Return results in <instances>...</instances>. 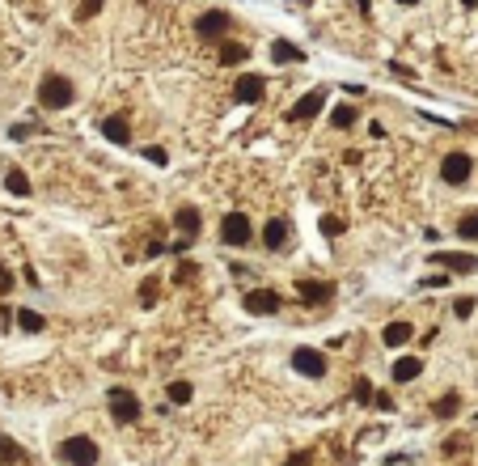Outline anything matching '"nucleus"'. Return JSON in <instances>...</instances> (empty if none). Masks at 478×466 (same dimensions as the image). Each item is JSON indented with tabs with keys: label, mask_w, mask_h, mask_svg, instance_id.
<instances>
[{
	"label": "nucleus",
	"mask_w": 478,
	"mask_h": 466,
	"mask_svg": "<svg viewBox=\"0 0 478 466\" xmlns=\"http://www.w3.org/2000/svg\"><path fill=\"white\" fill-rule=\"evenodd\" d=\"M38 106H47V110H64V106H72V81L59 76V72H47L42 85H38Z\"/></svg>",
	"instance_id": "obj_1"
},
{
	"label": "nucleus",
	"mask_w": 478,
	"mask_h": 466,
	"mask_svg": "<svg viewBox=\"0 0 478 466\" xmlns=\"http://www.w3.org/2000/svg\"><path fill=\"white\" fill-rule=\"evenodd\" d=\"M106 403H110V416H114L119 424H131V420H140V399H136L131 390L114 386V390L106 395Z\"/></svg>",
	"instance_id": "obj_2"
},
{
	"label": "nucleus",
	"mask_w": 478,
	"mask_h": 466,
	"mask_svg": "<svg viewBox=\"0 0 478 466\" xmlns=\"http://www.w3.org/2000/svg\"><path fill=\"white\" fill-rule=\"evenodd\" d=\"M59 458L68 466H93L97 462V445H93L89 437H68V441L59 445Z\"/></svg>",
	"instance_id": "obj_3"
},
{
	"label": "nucleus",
	"mask_w": 478,
	"mask_h": 466,
	"mask_svg": "<svg viewBox=\"0 0 478 466\" xmlns=\"http://www.w3.org/2000/svg\"><path fill=\"white\" fill-rule=\"evenodd\" d=\"M220 242H225V246H246V242H250V221H246L241 212H229V216L220 221Z\"/></svg>",
	"instance_id": "obj_4"
},
{
	"label": "nucleus",
	"mask_w": 478,
	"mask_h": 466,
	"mask_svg": "<svg viewBox=\"0 0 478 466\" xmlns=\"http://www.w3.org/2000/svg\"><path fill=\"white\" fill-rule=\"evenodd\" d=\"M470 170H474L470 153H449V157L441 161V174H445V182H453V187H462V182L470 178Z\"/></svg>",
	"instance_id": "obj_5"
},
{
	"label": "nucleus",
	"mask_w": 478,
	"mask_h": 466,
	"mask_svg": "<svg viewBox=\"0 0 478 466\" xmlns=\"http://www.w3.org/2000/svg\"><path fill=\"white\" fill-rule=\"evenodd\" d=\"M246 310L250 314H275V310H284V297L275 293V289H254V293H246Z\"/></svg>",
	"instance_id": "obj_6"
},
{
	"label": "nucleus",
	"mask_w": 478,
	"mask_h": 466,
	"mask_svg": "<svg viewBox=\"0 0 478 466\" xmlns=\"http://www.w3.org/2000/svg\"><path fill=\"white\" fill-rule=\"evenodd\" d=\"M292 369L305 373V378H326V356L313 352V348H297L292 352Z\"/></svg>",
	"instance_id": "obj_7"
},
{
	"label": "nucleus",
	"mask_w": 478,
	"mask_h": 466,
	"mask_svg": "<svg viewBox=\"0 0 478 466\" xmlns=\"http://www.w3.org/2000/svg\"><path fill=\"white\" fill-rule=\"evenodd\" d=\"M263 93H267V81H263L258 72H241V81H237V102H241V106H254V102H263Z\"/></svg>",
	"instance_id": "obj_8"
},
{
	"label": "nucleus",
	"mask_w": 478,
	"mask_h": 466,
	"mask_svg": "<svg viewBox=\"0 0 478 466\" xmlns=\"http://www.w3.org/2000/svg\"><path fill=\"white\" fill-rule=\"evenodd\" d=\"M432 263L445 267V272H478V259L462 255V250H441V255H432Z\"/></svg>",
	"instance_id": "obj_9"
},
{
	"label": "nucleus",
	"mask_w": 478,
	"mask_h": 466,
	"mask_svg": "<svg viewBox=\"0 0 478 466\" xmlns=\"http://www.w3.org/2000/svg\"><path fill=\"white\" fill-rule=\"evenodd\" d=\"M229 13H220V8H212V13H203L199 21H195V30L203 34V38H220V34H229Z\"/></svg>",
	"instance_id": "obj_10"
},
{
	"label": "nucleus",
	"mask_w": 478,
	"mask_h": 466,
	"mask_svg": "<svg viewBox=\"0 0 478 466\" xmlns=\"http://www.w3.org/2000/svg\"><path fill=\"white\" fill-rule=\"evenodd\" d=\"M322 102H326V93H322V89H313V93H305V98L288 110V119H292V123H305V119H313V115L322 110Z\"/></svg>",
	"instance_id": "obj_11"
},
{
	"label": "nucleus",
	"mask_w": 478,
	"mask_h": 466,
	"mask_svg": "<svg viewBox=\"0 0 478 466\" xmlns=\"http://www.w3.org/2000/svg\"><path fill=\"white\" fill-rule=\"evenodd\" d=\"M102 136H106L110 144H131V132H127V119H123V115H106V119H102Z\"/></svg>",
	"instance_id": "obj_12"
},
{
	"label": "nucleus",
	"mask_w": 478,
	"mask_h": 466,
	"mask_svg": "<svg viewBox=\"0 0 478 466\" xmlns=\"http://www.w3.org/2000/svg\"><path fill=\"white\" fill-rule=\"evenodd\" d=\"M271 59H275V64H301L305 51H301L297 42H288V38H275V42H271Z\"/></svg>",
	"instance_id": "obj_13"
},
{
	"label": "nucleus",
	"mask_w": 478,
	"mask_h": 466,
	"mask_svg": "<svg viewBox=\"0 0 478 466\" xmlns=\"http://www.w3.org/2000/svg\"><path fill=\"white\" fill-rule=\"evenodd\" d=\"M297 293L305 301H330L335 297V284H322V280H297Z\"/></svg>",
	"instance_id": "obj_14"
},
{
	"label": "nucleus",
	"mask_w": 478,
	"mask_h": 466,
	"mask_svg": "<svg viewBox=\"0 0 478 466\" xmlns=\"http://www.w3.org/2000/svg\"><path fill=\"white\" fill-rule=\"evenodd\" d=\"M411 335H415L411 322H390V327L381 331V344H386V348H402V344H411Z\"/></svg>",
	"instance_id": "obj_15"
},
{
	"label": "nucleus",
	"mask_w": 478,
	"mask_h": 466,
	"mask_svg": "<svg viewBox=\"0 0 478 466\" xmlns=\"http://www.w3.org/2000/svg\"><path fill=\"white\" fill-rule=\"evenodd\" d=\"M424 373V361L419 356H402V361H394V382H415Z\"/></svg>",
	"instance_id": "obj_16"
},
{
	"label": "nucleus",
	"mask_w": 478,
	"mask_h": 466,
	"mask_svg": "<svg viewBox=\"0 0 478 466\" xmlns=\"http://www.w3.org/2000/svg\"><path fill=\"white\" fill-rule=\"evenodd\" d=\"M246 55H250V47H246V42H220V64H225V68L246 64Z\"/></svg>",
	"instance_id": "obj_17"
},
{
	"label": "nucleus",
	"mask_w": 478,
	"mask_h": 466,
	"mask_svg": "<svg viewBox=\"0 0 478 466\" xmlns=\"http://www.w3.org/2000/svg\"><path fill=\"white\" fill-rule=\"evenodd\" d=\"M174 221H178V229H182L186 238H195V233H199V225H203L199 208H178V216H174Z\"/></svg>",
	"instance_id": "obj_18"
},
{
	"label": "nucleus",
	"mask_w": 478,
	"mask_h": 466,
	"mask_svg": "<svg viewBox=\"0 0 478 466\" xmlns=\"http://www.w3.org/2000/svg\"><path fill=\"white\" fill-rule=\"evenodd\" d=\"M284 238H288V225H284V221H267V229H263V242H267L271 250H284Z\"/></svg>",
	"instance_id": "obj_19"
},
{
	"label": "nucleus",
	"mask_w": 478,
	"mask_h": 466,
	"mask_svg": "<svg viewBox=\"0 0 478 466\" xmlns=\"http://www.w3.org/2000/svg\"><path fill=\"white\" fill-rule=\"evenodd\" d=\"M4 187H8L13 195H21V199L30 195V178H25L21 170H8V174H4Z\"/></svg>",
	"instance_id": "obj_20"
},
{
	"label": "nucleus",
	"mask_w": 478,
	"mask_h": 466,
	"mask_svg": "<svg viewBox=\"0 0 478 466\" xmlns=\"http://www.w3.org/2000/svg\"><path fill=\"white\" fill-rule=\"evenodd\" d=\"M17 322H21V331H30V335L42 331V314H34V310H17Z\"/></svg>",
	"instance_id": "obj_21"
},
{
	"label": "nucleus",
	"mask_w": 478,
	"mask_h": 466,
	"mask_svg": "<svg viewBox=\"0 0 478 466\" xmlns=\"http://www.w3.org/2000/svg\"><path fill=\"white\" fill-rule=\"evenodd\" d=\"M165 395H169V403H191V395H195V390H191V382H169V390H165Z\"/></svg>",
	"instance_id": "obj_22"
},
{
	"label": "nucleus",
	"mask_w": 478,
	"mask_h": 466,
	"mask_svg": "<svg viewBox=\"0 0 478 466\" xmlns=\"http://www.w3.org/2000/svg\"><path fill=\"white\" fill-rule=\"evenodd\" d=\"M330 123H335V127H352V123H356V106H335Z\"/></svg>",
	"instance_id": "obj_23"
},
{
	"label": "nucleus",
	"mask_w": 478,
	"mask_h": 466,
	"mask_svg": "<svg viewBox=\"0 0 478 466\" xmlns=\"http://www.w3.org/2000/svg\"><path fill=\"white\" fill-rule=\"evenodd\" d=\"M458 233L470 242V238H478V212H466L462 221H458Z\"/></svg>",
	"instance_id": "obj_24"
},
{
	"label": "nucleus",
	"mask_w": 478,
	"mask_h": 466,
	"mask_svg": "<svg viewBox=\"0 0 478 466\" xmlns=\"http://www.w3.org/2000/svg\"><path fill=\"white\" fill-rule=\"evenodd\" d=\"M436 416H441V420H449V416H458V395H445V399L436 403Z\"/></svg>",
	"instance_id": "obj_25"
},
{
	"label": "nucleus",
	"mask_w": 478,
	"mask_h": 466,
	"mask_svg": "<svg viewBox=\"0 0 478 466\" xmlns=\"http://www.w3.org/2000/svg\"><path fill=\"white\" fill-rule=\"evenodd\" d=\"M322 233L326 238H339L343 233V216H322Z\"/></svg>",
	"instance_id": "obj_26"
},
{
	"label": "nucleus",
	"mask_w": 478,
	"mask_h": 466,
	"mask_svg": "<svg viewBox=\"0 0 478 466\" xmlns=\"http://www.w3.org/2000/svg\"><path fill=\"white\" fill-rule=\"evenodd\" d=\"M352 395H356V403H373V382H369V378H360Z\"/></svg>",
	"instance_id": "obj_27"
},
{
	"label": "nucleus",
	"mask_w": 478,
	"mask_h": 466,
	"mask_svg": "<svg viewBox=\"0 0 478 466\" xmlns=\"http://www.w3.org/2000/svg\"><path fill=\"white\" fill-rule=\"evenodd\" d=\"M0 458H8V462H21L25 454H21V450H17V445L8 441V437H0Z\"/></svg>",
	"instance_id": "obj_28"
},
{
	"label": "nucleus",
	"mask_w": 478,
	"mask_h": 466,
	"mask_svg": "<svg viewBox=\"0 0 478 466\" xmlns=\"http://www.w3.org/2000/svg\"><path fill=\"white\" fill-rule=\"evenodd\" d=\"M76 13L89 21V17H97V13H102V0H80V8H76Z\"/></svg>",
	"instance_id": "obj_29"
},
{
	"label": "nucleus",
	"mask_w": 478,
	"mask_h": 466,
	"mask_svg": "<svg viewBox=\"0 0 478 466\" xmlns=\"http://www.w3.org/2000/svg\"><path fill=\"white\" fill-rule=\"evenodd\" d=\"M453 314H458V318H470V314H474V301H470V297H462V301L453 305Z\"/></svg>",
	"instance_id": "obj_30"
},
{
	"label": "nucleus",
	"mask_w": 478,
	"mask_h": 466,
	"mask_svg": "<svg viewBox=\"0 0 478 466\" xmlns=\"http://www.w3.org/2000/svg\"><path fill=\"white\" fill-rule=\"evenodd\" d=\"M144 157H148L153 165H165V161H169V157H165V148H144Z\"/></svg>",
	"instance_id": "obj_31"
},
{
	"label": "nucleus",
	"mask_w": 478,
	"mask_h": 466,
	"mask_svg": "<svg viewBox=\"0 0 478 466\" xmlns=\"http://www.w3.org/2000/svg\"><path fill=\"white\" fill-rule=\"evenodd\" d=\"M195 276H199V272H195V263H182V267H178V280H182V284H186V280H195Z\"/></svg>",
	"instance_id": "obj_32"
},
{
	"label": "nucleus",
	"mask_w": 478,
	"mask_h": 466,
	"mask_svg": "<svg viewBox=\"0 0 478 466\" xmlns=\"http://www.w3.org/2000/svg\"><path fill=\"white\" fill-rule=\"evenodd\" d=\"M157 301V280H144V305H153Z\"/></svg>",
	"instance_id": "obj_33"
},
{
	"label": "nucleus",
	"mask_w": 478,
	"mask_h": 466,
	"mask_svg": "<svg viewBox=\"0 0 478 466\" xmlns=\"http://www.w3.org/2000/svg\"><path fill=\"white\" fill-rule=\"evenodd\" d=\"M373 407H381V412H390V407H394V399H390V395H373Z\"/></svg>",
	"instance_id": "obj_34"
},
{
	"label": "nucleus",
	"mask_w": 478,
	"mask_h": 466,
	"mask_svg": "<svg viewBox=\"0 0 478 466\" xmlns=\"http://www.w3.org/2000/svg\"><path fill=\"white\" fill-rule=\"evenodd\" d=\"M284 466H309V454H305V450H297V454H292Z\"/></svg>",
	"instance_id": "obj_35"
},
{
	"label": "nucleus",
	"mask_w": 478,
	"mask_h": 466,
	"mask_svg": "<svg viewBox=\"0 0 478 466\" xmlns=\"http://www.w3.org/2000/svg\"><path fill=\"white\" fill-rule=\"evenodd\" d=\"M356 4H360V13H369V8H373V0H356Z\"/></svg>",
	"instance_id": "obj_36"
},
{
	"label": "nucleus",
	"mask_w": 478,
	"mask_h": 466,
	"mask_svg": "<svg viewBox=\"0 0 478 466\" xmlns=\"http://www.w3.org/2000/svg\"><path fill=\"white\" fill-rule=\"evenodd\" d=\"M462 4H466V8H478V0H462Z\"/></svg>",
	"instance_id": "obj_37"
},
{
	"label": "nucleus",
	"mask_w": 478,
	"mask_h": 466,
	"mask_svg": "<svg viewBox=\"0 0 478 466\" xmlns=\"http://www.w3.org/2000/svg\"><path fill=\"white\" fill-rule=\"evenodd\" d=\"M398 4H419V0H398Z\"/></svg>",
	"instance_id": "obj_38"
}]
</instances>
